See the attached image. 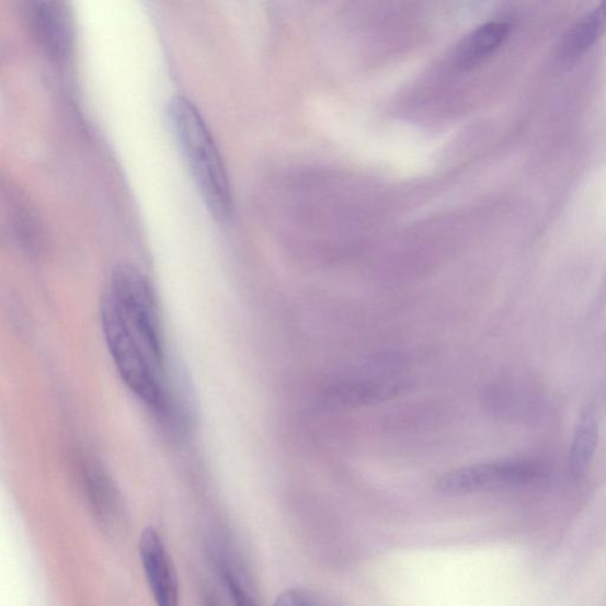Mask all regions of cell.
<instances>
[{"label": "cell", "mask_w": 606, "mask_h": 606, "mask_svg": "<svg viewBox=\"0 0 606 606\" xmlns=\"http://www.w3.org/2000/svg\"><path fill=\"white\" fill-rule=\"evenodd\" d=\"M510 34L506 23H488L465 38L453 54V62L460 70H471L493 56Z\"/></svg>", "instance_id": "8992f818"}, {"label": "cell", "mask_w": 606, "mask_h": 606, "mask_svg": "<svg viewBox=\"0 0 606 606\" xmlns=\"http://www.w3.org/2000/svg\"><path fill=\"white\" fill-rule=\"evenodd\" d=\"M141 564L156 603L175 606L180 603V582L173 561L159 531L146 527L139 540Z\"/></svg>", "instance_id": "277c9868"}, {"label": "cell", "mask_w": 606, "mask_h": 606, "mask_svg": "<svg viewBox=\"0 0 606 606\" xmlns=\"http://www.w3.org/2000/svg\"><path fill=\"white\" fill-rule=\"evenodd\" d=\"M216 567L220 575L221 582L225 583L229 591L230 596L236 604L239 605H254L253 596L250 595L248 588L243 585L241 576L236 573L235 568L231 567L228 560L217 559Z\"/></svg>", "instance_id": "9c48e42d"}, {"label": "cell", "mask_w": 606, "mask_h": 606, "mask_svg": "<svg viewBox=\"0 0 606 606\" xmlns=\"http://www.w3.org/2000/svg\"><path fill=\"white\" fill-rule=\"evenodd\" d=\"M169 119L176 145L206 208L217 220H227L233 209L229 175L202 114L194 103L180 96L170 103Z\"/></svg>", "instance_id": "7a4b0ae2"}, {"label": "cell", "mask_w": 606, "mask_h": 606, "mask_svg": "<svg viewBox=\"0 0 606 606\" xmlns=\"http://www.w3.org/2000/svg\"><path fill=\"white\" fill-rule=\"evenodd\" d=\"M103 335L117 369L126 375L155 366L164 373L165 344L157 293L140 271L117 268L101 299Z\"/></svg>", "instance_id": "6da1fadb"}, {"label": "cell", "mask_w": 606, "mask_h": 606, "mask_svg": "<svg viewBox=\"0 0 606 606\" xmlns=\"http://www.w3.org/2000/svg\"><path fill=\"white\" fill-rule=\"evenodd\" d=\"M606 34V0L568 33L561 54L568 60L580 57Z\"/></svg>", "instance_id": "ba28073f"}, {"label": "cell", "mask_w": 606, "mask_h": 606, "mask_svg": "<svg viewBox=\"0 0 606 606\" xmlns=\"http://www.w3.org/2000/svg\"><path fill=\"white\" fill-rule=\"evenodd\" d=\"M546 477L547 470L539 462L507 458L448 471L437 480L436 491L442 495L460 496L529 485Z\"/></svg>", "instance_id": "3957f363"}, {"label": "cell", "mask_w": 606, "mask_h": 606, "mask_svg": "<svg viewBox=\"0 0 606 606\" xmlns=\"http://www.w3.org/2000/svg\"><path fill=\"white\" fill-rule=\"evenodd\" d=\"M277 605L284 606H313L321 602L310 593H305L301 590H288L286 593L277 597Z\"/></svg>", "instance_id": "30bf717a"}, {"label": "cell", "mask_w": 606, "mask_h": 606, "mask_svg": "<svg viewBox=\"0 0 606 606\" xmlns=\"http://www.w3.org/2000/svg\"><path fill=\"white\" fill-rule=\"evenodd\" d=\"M24 13L38 46L54 60H65L71 49V34L62 11L48 0H27Z\"/></svg>", "instance_id": "5b68a950"}, {"label": "cell", "mask_w": 606, "mask_h": 606, "mask_svg": "<svg viewBox=\"0 0 606 606\" xmlns=\"http://www.w3.org/2000/svg\"><path fill=\"white\" fill-rule=\"evenodd\" d=\"M598 425L596 409L588 407L576 424L569 454L570 472L575 480L582 479L593 464L598 446Z\"/></svg>", "instance_id": "52a82bcc"}]
</instances>
